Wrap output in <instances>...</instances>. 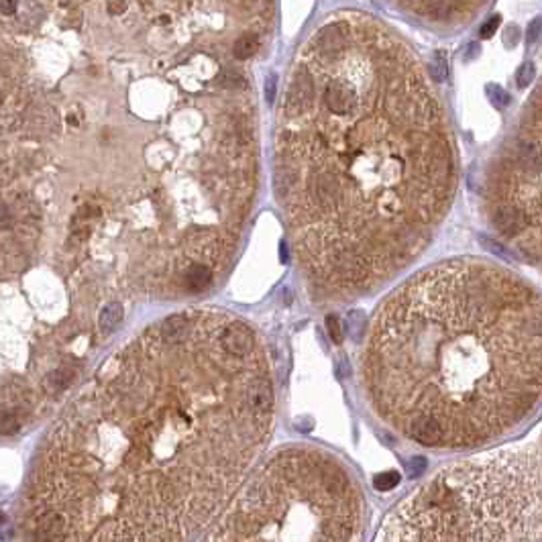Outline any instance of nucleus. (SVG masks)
<instances>
[{
    "label": "nucleus",
    "mask_w": 542,
    "mask_h": 542,
    "mask_svg": "<svg viewBox=\"0 0 542 542\" xmlns=\"http://www.w3.org/2000/svg\"><path fill=\"white\" fill-rule=\"evenodd\" d=\"M349 45V27L345 23H331L316 35V49L327 56L334 58Z\"/></svg>",
    "instance_id": "6"
},
{
    "label": "nucleus",
    "mask_w": 542,
    "mask_h": 542,
    "mask_svg": "<svg viewBox=\"0 0 542 542\" xmlns=\"http://www.w3.org/2000/svg\"><path fill=\"white\" fill-rule=\"evenodd\" d=\"M17 6H19V0H0V10H2V15H4V17H10V15H15Z\"/></svg>",
    "instance_id": "18"
},
{
    "label": "nucleus",
    "mask_w": 542,
    "mask_h": 542,
    "mask_svg": "<svg viewBox=\"0 0 542 542\" xmlns=\"http://www.w3.org/2000/svg\"><path fill=\"white\" fill-rule=\"evenodd\" d=\"M487 96H489L491 104L498 106V108H506L510 104V94L504 90L502 86H495V84L487 86Z\"/></svg>",
    "instance_id": "12"
},
{
    "label": "nucleus",
    "mask_w": 542,
    "mask_h": 542,
    "mask_svg": "<svg viewBox=\"0 0 542 542\" xmlns=\"http://www.w3.org/2000/svg\"><path fill=\"white\" fill-rule=\"evenodd\" d=\"M424 469H426V459H424V457H414V459L408 463V475H410L412 479L420 477L422 473H424Z\"/></svg>",
    "instance_id": "16"
},
{
    "label": "nucleus",
    "mask_w": 542,
    "mask_h": 542,
    "mask_svg": "<svg viewBox=\"0 0 542 542\" xmlns=\"http://www.w3.org/2000/svg\"><path fill=\"white\" fill-rule=\"evenodd\" d=\"M122 320V306L119 302H110L102 312H100V331L102 332H110L115 331L119 327V322Z\"/></svg>",
    "instance_id": "7"
},
{
    "label": "nucleus",
    "mask_w": 542,
    "mask_h": 542,
    "mask_svg": "<svg viewBox=\"0 0 542 542\" xmlns=\"http://www.w3.org/2000/svg\"><path fill=\"white\" fill-rule=\"evenodd\" d=\"M397 483H400L397 471H384V473L375 475V479H373V485H375L377 491H390Z\"/></svg>",
    "instance_id": "11"
},
{
    "label": "nucleus",
    "mask_w": 542,
    "mask_h": 542,
    "mask_svg": "<svg viewBox=\"0 0 542 542\" xmlns=\"http://www.w3.org/2000/svg\"><path fill=\"white\" fill-rule=\"evenodd\" d=\"M424 10L432 19H449L457 10V0H424Z\"/></svg>",
    "instance_id": "8"
},
{
    "label": "nucleus",
    "mask_w": 542,
    "mask_h": 542,
    "mask_svg": "<svg viewBox=\"0 0 542 542\" xmlns=\"http://www.w3.org/2000/svg\"><path fill=\"white\" fill-rule=\"evenodd\" d=\"M518 39H520V31L518 27H510V29L506 31V37H504V43L508 45V47H514L516 43H518Z\"/></svg>",
    "instance_id": "19"
},
{
    "label": "nucleus",
    "mask_w": 542,
    "mask_h": 542,
    "mask_svg": "<svg viewBox=\"0 0 542 542\" xmlns=\"http://www.w3.org/2000/svg\"><path fill=\"white\" fill-rule=\"evenodd\" d=\"M534 78H536V67L532 61H526L520 65V69L516 74V84H518V88H528L534 82Z\"/></svg>",
    "instance_id": "10"
},
{
    "label": "nucleus",
    "mask_w": 542,
    "mask_h": 542,
    "mask_svg": "<svg viewBox=\"0 0 542 542\" xmlns=\"http://www.w3.org/2000/svg\"><path fill=\"white\" fill-rule=\"evenodd\" d=\"M347 113L310 102L284 115L273 192L296 259L329 296L381 286L430 243L454 190L438 110L418 80L369 94ZM314 100V98H312Z\"/></svg>",
    "instance_id": "2"
},
{
    "label": "nucleus",
    "mask_w": 542,
    "mask_h": 542,
    "mask_svg": "<svg viewBox=\"0 0 542 542\" xmlns=\"http://www.w3.org/2000/svg\"><path fill=\"white\" fill-rule=\"evenodd\" d=\"M259 49V39L257 35H241L235 45H233V56L237 60H249L251 56H255Z\"/></svg>",
    "instance_id": "9"
},
{
    "label": "nucleus",
    "mask_w": 542,
    "mask_h": 542,
    "mask_svg": "<svg viewBox=\"0 0 542 542\" xmlns=\"http://www.w3.org/2000/svg\"><path fill=\"white\" fill-rule=\"evenodd\" d=\"M327 327H329V332H331L332 340H334V343H343V327H340V318H336V316H329Z\"/></svg>",
    "instance_id": "17"
},
{
    "label": "nucleus",
    "mask_w": 542,
    "mask_h": 542,
    "mask_svg": "<svg viewBox=\"0 0 542 542\" xmlns=\"http://www.w3.org/2000/svg\"><path fill=\"white\" fill-rule=\"evenodd\" d=\"M430 74H432V78H434L436 82H443V80L447 78L449 67H447V60H445L443 54H436L434 60L430 61Z\"/></svg>",
    "instance_id": "13"
},
{
    "label": "nucleus",
    "mask_w": 542,
    "mask_h": 542,
    "mask_svg": "<svg viewBox=\"0 0 542 542\" xmlns=\"http://www.w3.org/2000/svg\"><path fill=\"white\" fill-rule=\"evenodd\" d=\"M361 491L331 454L312 449L277 452L243 485L211 541H355Z\"/></svg>",
    "instance_id": "5"
},
{
    "label": "nucleus",
    "mask_w": 542,
    "mask_h": 542,
    "mask_svg": "<svg viewBox=\"0 0 542 542\" xmlns=\"http://www.w3.org/2000/svg\"><path fill=\"white\" fill-rule=\"evenodd\" d=\"M377 541H542V426L436 473L395 506Z\"/></svg>",
    "instance_id": "4"
},
{
    "label": "nucleus",
    "mask_w": 542,
    "mask_h": 542,
    "mask_svg": "<svg viewBox=\"0 0 542 542\" xmlns=\"http://www.w3.org/2000/svg\"><path fill=\"white\" fill-rule=\"evenodd\" d=\"M363 379L379 418L410 441L487 445L542 397V292L475 259L422 271L379 306Z\"/></svg>",
    "instance_id": "3"
},
{
    "label": "nucleus",
    "mask_w": 542,
    "mask_h": 542,
    "mask_svg": "<svg viewBox=\"0 0 542 542\" xmlns=\"http://www.w3.org/2000/svg\"><path fill=\"white\" fill-rule=\"evenodd\" d=\"M265 98H268L270 104L275 98V78L273 76H268V80H265Z\"/></svg>",
    "instance_id": "20"
},
{
    "label": "nucleus",
    "mask_w": 542,
    "mask_h": 542,
    "mask_svg": "<svg viewBox=\"0 0 542 542\" xmlns=\"http://www.w3.org/2000/svg\"><path fill=\"white\" fill-rule=\"evenodd\" d=\"M273 416L270 359L233 314L183 310L126 343L33 469V541H190L233 495Z\"/></svg>",
    "instance_id": "1"
},
{
    "label": "nucleus",
    "mask_w": 542,
    "mask_h": 542,
    "mask_svg": "<svg viewBox=\"0 0 542 542\" xmlns=\"http://www.w3.org/2000/svg\"><path fill=\"white\" fill-rule=\"evenodd\" d=\"M541 37H542V17H536V19H532V21L528 23L526 33H524L526 45H528V47H530V45H534V43H536Z\"/></svg>",
    "instance_id": "14"
},
{
    "label": "nucleus",
    "mask_w": 542,
    "mask_h": 542,
    "mask_svg": "<svg viewBox=\"0 0 542 542\" xmlns=\"http://www.w3.org/2000/svg\"><path fill=\"white\" fill-rule=\"evenodd\" d=\"M500 23H502V19H500L498 15H493L491 19H487V21L482 25V29H479L482 39H489V37H493L495 31H498V27H500Z\"/></svg>",
    "instance_id": "15"
}]
</instances>
